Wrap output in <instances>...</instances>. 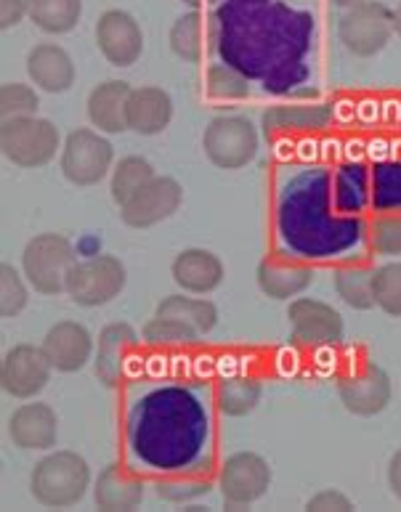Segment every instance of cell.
I'll use <instances>...</instances> for the list:
<instances>
[{"label":"cell","instance_id":"6da1fadb","mask_svg":"<svg viewBox=\"0 0 401 512\" xmlns=\"http://www.w3.org/2000/svg\"><path fill=\"white\" fill-rule=\"evenodd\" d=\"M88 486H91V467L78 451H51L30 473L32 497L51 510L78 505Z\"/></svg>","mask_w":401,"mask_h":512},{"label":"cell","instance_id":"7a4b0ae2","mask_svg":"<svg viewBox=\"0 0 401 512\" xmlns=\"http://www.w3.org/2000/svg\"><path fill=\"white\" fill-rule=\"evenodd\" d=\"M0 149L8 162H14L19 168H43L62 152L59 128L51 120L35 115L8 117L0 128Z\"/></svg>","mask_w":401,"mask_h":512},{"label":"cell","instance_id":"3957f363","mask_svg":"<svg viewBox=\"0 0 401 512\" xmlns=\"http://www.w3.org/2000/svg\"><path fill=\"white\" fill-rule=\"evenodd\" d=\"M75 263V247L62 234H38L24 245L22 271L40 295L67 292V276Z\"/></svg>","mask_w":401,"mask_h":512},{"label":"cell","instance_id":"277c9868","mask_svg":"<svg viewBox=\"0 0 401 512\" xmlns=\"http://www.w3.org/2000/svg\"><path fill=\"white\" fill-rule=\"evenodd\" d=\"M115 160V149L109 144L101 130L78 128L64 138L62 152H59V165L62 176L72 186H93L104 181Z\"/></svg>","mask_w":401,"mask_h":512},{"label":"cell","instance_id":"5b68a950","mask_svg":"<svg viewBox=\"0 0 401 512\" xmlns=\"http://www.w3.org/2000/svg\"><path fill=\"white\" fill-rule=\"evenodd\" d=\"M202 149L216 168L240 170L258 152V130L242 115L213 117L202 133Z\"/></svg>","mask_w":401,"mask_h":512},{"label":"cell","instance_id":"8992f818","mask_svg":"<svg viewBox=\"0 0 401 512\" xmlns=\"http://www.w3.org/2000/svg\"><path fill=\"white\" fill-rule=\"evenodd\" d=\"M125 287V266L115 255H93L78 260L67 276V295L78 306H107Z\"/></svg>","mask_w":401,"mask_h":512},{"label":"cell","instance_id":"52a82bcc","mask_svg":"<svg viewBox=\"0 0 401 512\" xmlns=\"http://www.w3.org/2000/svg\"><path fill=\"white\" fill-rule=\"evenodd\" d=\"M221 497L232 507H247L266 497L271 486V465L255 451H237L221 467Z\"/></svg>","mask_w":401,"mask_h":512},{"label":"cell","instance_id":"ba28073f","mask_svg":"<svg viewBox=\"0 0 401 512\" xmlns=\"http://www.w3.org/2000/svg\"><path fill=\"white\" fill-rule=\"evenodd\" d=\"M394 32V14L380 3H362L348 11L338 24V35L343 46L356 56L378 54Z\"/></svg>","mask_w":401,"mask_h":512},{"label":"cell","instance_id":"9c48e42d","mask_svg":"<svg viewBox=\"0 0 401 512\" xmlns=\"http://www.w3.org/2000/svg\"><path fill=\"white\" fill-rule=\"evenodd\" d=\"M184 202V186L176 178L155 176L147 186H141L125 205H120V218L131 229H149L178 213Z\"/></svg>","mask_w":401,"mask_h":512},{"label":"cell","instance_id":"30bf717a","mask_svg":"<svg viewBox=\"0 0 401 512\" xmlns=\"http://www.w3.org/2000/svg\"><path fill=\"white\" fill-rule=\"evenodd\" d=\"M51 361L43 345H14L0 361V388L14 398H32L51 380Z\"/></svg>","mask_w":401,"mask_h":512},{"label":"cell","instance_id":"8fae6325","mask_svg":"<svg viewBox=\"0 0 401 512\" xmlns=\"http://www.w3.org/2000/svg\"><path fill=\"white\" fill-rule=\"evenodd\" d=\"M293 340L306 348H327L343 340V316L314 298H298L287 306Z\"/></svg>","mask_w":401,"mask_h":512},{"label":"cell","instance_id":"7c38bea8","mask_svg":"<svg viewBox=\"0 0 401 512\" xmlns=\"http://www.w3.org/2000/svg\"><path fill=\"white\" fill-rule=\"evenodd\" d=\"M96 46L109 64L115 67H131L139 62L144 51V32L136 16L120 8H109L96 22Z\"/></svg>","mask_w":401,"mask_h":512},{"label":"cell","instance_id":"4fadbf2b","mask_svg":"<svg viewBox=\"0 0 401 512\" xmlns=\"http://www.w3.org/2000/svg\"><path fill=\"white\" fill-rule=\"evenodd\" d=\"M338 396L348 412L356 417H375L391 404L394 385L386 369L378 364H367L354 375H346L338 383Z\"/></svg>","mask_w":401,"mask_h":512},{"label":"cell","instance_id":"5bb4252c","mask_svg":"<svg viewBox=\"0 0 401 512\" xmlns=\"http://www.w3.org/2000/svg\"><path fill=\"white\" fill-rule=\"evenodd\" d=\"M258 290L271 300H290L306 292L314 282V268L285 253H271L255 268Z\"/></svg>","mask_w":401,"mask_h":512},{"label":"cell","instance_id":"9a60e30c","mask_svg":"<svg viewBox=\"0 0 401 512\" xmlns=\"http://www.w3.org/2000/svg\"><path fill=\"white\" fill-rule=\"evenodd\" d=\"M43 351L56 372H80L91 361L93 337L78 321H59L43 337Z\"/></svg>","mask_w":401,"mask_h":512},{"label":"cell","instance_id":"2e32d148","mask_svg":"<svg viewBox=\"0 0 401 512\" xmlns=\"http://www.w3.org/2000/svg\"><path fill=\"white\" fill-rule=\"evenodd\" d=\"M136 329L128 321H115L101 329L99 343H96V356H93V372L99 377V383L107 388L123 383L125 359L136 348Z\"/></svg>","mask_w":401,"mask_h":512},{"label":"cell","instance_id":"e0dca14e","mask_svg":"<svg viewBox=\"0 0 401 512\" xmlns=\"http://www.w3.org/2000/svg\"><path fill=\"white\" fill-rule=\"evenodd\" d=\"M226 268L218 255L202 247H189L184 253H178L170 263V276L173 282L184 292L192 295H208V292L218 290L224 282Z\"/></svg>","mask_w":401,"mask_h":512},{"label":"cell","instance_id":"ac0fdd59","mask_svg":"<svg viewBox=\"0 0 401 512\" xmlns=\"http://www.w3.org/2000/svg\"><path fill=\"white\" fill-rule=\"evenodd\" d=\"M93 502L107 512L136 510L144 502V481L125 465H107L93 481Z\"/></svg>","mask_w":401,"mask_h":512},{"label":"cell","instance_id":"d6986e66","mask_svg":"<svg viewBox=\"0 0 401 512\" xmlns=\"http://www.w3.org/2000/svg\"><path fill=\"white\" fill-rule=\"evenodd\" d=\"M8 436L19 449H51L59 436V417L48 404L19 406L8 420Z\"/></svg>","mask_w":401,"mask_h":512},{"label":"cell","instance_id":"ffe728a7","mask_svg":"<svg viewBox=\"0 0 401 512\" xmlns=\"http://www.w3.org/2000/svg\"><path fill=\"white\" fill-rule=\"evenodd\" d=\"M125 120H128V130L133 133L157 136L173 120V99L168 96V91H162L157 85L133 88L128 96V107H125Z\"/></svg>","mask_w":401,"mask_h":512},{"label":"cell","instance_id":"44dd1931","mask_svg":"<svg viewBox=\"0 0 401 512\" xmlns=\"http://www.w3.org/2000/svg\"><path fill=\"white\" fill-rule=\"evenodd\" d=\"M27 75L46 93H64L75 83V62L62 46L38 43L27 54Z\"/></svg>","mask_w":401,"mask_h":512},{"label":"cell","instance_id":"7402d4cb","mask_svg":"<svg viewBox=\"0 0 401 512\" xmlns=\"http://www.w3.org/2000/svg\"><path fill=\"white\" fill-rule=\"evenodd\" d=\"M131 85L123 80H107L99 83L88 93V120L101 133H123L128 130L125 120V107H128V96H131Z\"/></svg>","mask_w":401,"mask_h":512},{"label":"cell","instance_id":"603a6c76","mask_svg":"<svg viewBox=\"0 0 401 512\" xmlns=\"http://www.w3.org/2000/svg\"><path fill=\"white\" fill-rule=\"evenodd\" d=\"M170 51L184 59V62H200L205 56V48L213 40V24L200 14V11H189V14L178 16L173 27H170Z\"/></svg>","mask_w":401,"mask_h":512},{"label":"cell","instance_id":"cb8c5ba5","mask_svg":"<svg viewBox=\"0 0 401 512\" xmlns=\"http://www.w3.org/2000/svg\"><path fill=\"white\" fill-rule=\"evenodd\" d=\"M27 6L32 22L51 35L72 32L83 14V0H27Z\"/></svg>","mask_w":401,"mask_h":512},{"label":"cell","instance_id":"d4e9b609","mask_svg":"<svg viewBox=\"0 0 401 512\" xmlns=\"http://www.w3.org/2000/svg\"><path fill=\"white\" fill-rule=\"evenodd\" d=\"M157 316H168L194 327L200 335L210 332L218 324V308L210 300L186 298V295H170L157 306Z\"/></svg>","mask_w":401,"mask_h":512},{"label":"cell","instance_id":"484cf974","mask_svg":"<svg viewBox=\"0 0 401 512\" xmlns=\"http://www.w3.org/2000/svg\"><path fill=\"white\" fill-rule=\"evenodd\" d=\"M210 491L208 465L178 467L176 473L165 475L157 481V494L168 502H192Z\"/></svg>","mask_w":401,"mask_h":512},{"label":"cell","instance_id":"4316f807","mask_svg":"<svg viewBox=\"0 0 401 512\" xmlns=\"http://www.w3.org/2000/svg\"><path fill=\"white\" fill-rule=\"evenodd\" d=\"M263 385L255 377L234 375L218 385V409L226 417H245L261 404Z\"/></svg>","mask_w":401,"mask_h":512},{"label":"cell","instance_id":"83f0119b","mask_svg":"<svg viewBox=\"0 0 401 512\" xmlns=\"http://www.w3.org/2000/svg\"><path fill=\"white\" fill-rule=\"evenodd\" d=\"M155 178V168L152 162L139 157V154H131V157H123L117 162L115 170H112V199L117 205H125L133 194L139 192L141 186H147L149 181Z\"/></svg>","mask_w":401,"mask_h":512},{"label":"cell","instance_id":"f1b7e54d","mask_svg":"<svg viewBox=\"0 0 401 512\" xmlns=\"http://www.w3.org/2000/svg\"><path fill=\"white\" fill-rule=\"evenodd\" d=\"M372 274L370 268L364 266H340L335 271V292L340 295L343 303H348L356 311H367L375 306L372 298Z\"/></svg>","mask_w":401,"mask_h":512},{"label":"cell","instance_id":"f546056e","mask_svg":"<svg viewBox=\"0 0 401 512\" xmlns=\"http://www.w3.org/2000/svg\"><path fill=\"white\" fill-rule=\"evenodd\" d=\"M250 85L240 69L226 67V64H213L205 75V96L210 101H242L247 99Z\"/></svg>","mask_w":401,"mask_h":512},{"label":"cell","instance_id":"4dcf8cb0","mask_svg":"<svg viewBox=\"0 0 401 512\" xmlns=\"http://www.w3.org/2000/svg\"><path fill=\"white\" fill-rule=\"evenodd\" d=\"M372 298L383 314L401 319V263H386L372 274Z\"/></svg>","mask_w":401,"mask_h":512},{"label":"cell","instance_id":"1f68e13d","mask_svg":"<svg viewBox=\"0 0 401 512\" xmlns=\"http://www.w3.org/2000/svg\"><path fill=\"white\" fill-rule=\"evenodd\" d=\"M27 276L19 274L11 263H3L0 266V316L3 319H14L24 311L27 300H30V292H27V284H24Z\"/></svg>","mask_w":401,"mask_h":512},{"label":"cell","instance_id":"d6a6232c","mask_svg":"<svg viewBox=\"0 0 401 512\" xmlns=\"http://www.w3.org/2000/svg\"><path fill=\"white\" fill-rule=\"evenodd\" d=\"M200 337V332L184 321L168 319V316H155L144 327V340L155 348H165V345H192Z\"/></svg>","mask_w":401,"mask_h":512},{"label":"cell","instance_id":"836d02e7","mask_svg":"<svg viewBox=\"0 0 401 512\" xmlns=\"http://www.w3.org/2000/svg\"><path fill=\"white\" fill-rule=\"evenodd\" d=\"M324 112L319 107H271L266 115H263V128L266 133H274L277 128L290 130V128H317L322 125Z\"/></svg>","mask_w":401,"mask_h":512},{"label":"cell","instance_id":"e575fe53","mask_svg":"<svg viewBox=\"0 0 401 512\" xmlns=\"http://www.w3.org/2000/svg\"><path fill=\"white\" fill-rule=\"evenodd\" d=\"M40 107L38 93L24 83H6L0 88V112L3 120L8 117H27L35 115Z\"/></svg>","mask_w":401,"mask_h":512},{"label":"cell","instance_id":"d590c367","mask_svg":"<svg viewBox=\"0 0 401 512\" xmlns=\"http://www.w3.org/2000/svg\"><path fill=\"white\" fill-rule=\"evenodd\" d=\"M372 250L378 255H401V215H383L370 226Z\"/></svg>","mask_w":401,"mask_h":512},{"label":"cell","instance_id":"8d00e7d4","mask_svg":"<svg viewBox=\"0 0 401 512\" xmlns=\"http://www.w3.org/2000/svg\"><path fill=\"white\" fill-rule=\"evenodd\" d=\"M309 510H354V502L346 497V494H340L338 489H324L319 491V494H314V497L309 499Z\"/></svg>","mask_w":401,"mask_h":512},{"label":"cell","instance_id":"74e56055","mask_svg":"<svg viewBox=\"0 0 401 512\" xmlns=\"http://www.w3.org/2000/svg\"><path fill=\"white\" fill-rule=\"evenodd\" d=\"M27 14H30L27 0H0V27H3V30L16 27Z\"/></svg>","mask_w":401,"mask_h":512},{"label":"cell","instance_id":"f35d334b","mask_svg":"<svg viewBox=\"0 0 401 512\" xmlns=\"http://www.w3.org/2000/svg\"><path fill=\"white\" fill-rule=\"evenodd\" d=\"M388 486L401 499V449H396L391 462H388Z\"/></svg>","mask_w":401,"mask_h":512},{"label":"cell","instance_id":"ab89813d","mask_svg":"<svg viewBox=\"0 0 401 512\" xmlns=\"http://www.w3.org/2000/svg\"><path fill=\"white\" fill-rule=\"evenodd\" d=\"M370 157L375 162H383V160H388V157H391V152H388V144H386V141H383V138H378V141H372V144H370Z\"/></svg>","mask_w":401,"mask_h":512},{"label":"cell","instance_id":"60d3db41","mask_svg":"<svg viewBox=\"0 0 401 512\" xmlns=\"http://www.w3.org/2000/svg\"><path fill=\"white\" fill-rule=\"evenodd\" d=\"M335 6H343V8H354V6H362L367 0H332Z\"/></svg>","mask_w":401,"mask_h":512},{"label":"cell","instance_id":"b9f144b4","mask_svg":"<svg viewBox=\"0 0 401 512\" xmlns=\"http://www.w3.org/2000/svg\"><path fill=\"white\" fill-rule=\"evenodd\" d=\"M394 30L401 35V3H399V8H396V14H394Z\"/></svg>","mask_w":401,"mask_h":512},{"label":"cell","instance_id":"7bdbcfd3","mask_svg":"<svg viewBox=\"0 0 401 512\" xmlns=\"http://www.w3.org/2000/svg\"><path fill=\"white\" fill-rule=\"evenodd\" d=\"M184 3H189V6H200L202 0H184Z\"/></svg>","mask_w":401,"mask_h":512}]
</instances>
